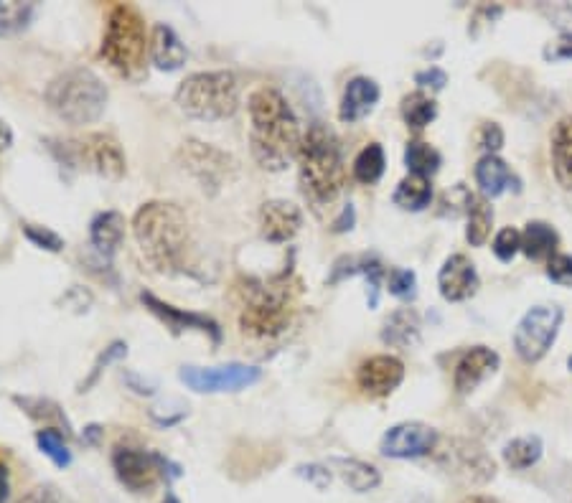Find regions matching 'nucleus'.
Here are the masks:
<instances>
[{
	"instance_id": "11",
	"label": "nucleus",
	"mask_w": 572,
	"mask_h": 503,
	"mask_svg": "<svg viewBox=\"0 0 572 503\" xmlns=\"http://www.w3.org/2000/svg\"><path fill=\"white\" fill-rule=\"evenodd\" d=\"M178 379L199 394L239 392L262 379L260 366L250 364H222V366H184Z\"/></svg>"
},
{
	"instance_id": "18",
	"label": "nucleus",
	"mask_w": 572,
	"mask_h": 503,
	"mask_svg": "<svg viewBox=\"0 0 572 503\" xmlns=\"http://www.w3.org/2000/svg\"><path fill=\"white\" fill-rule=\"evenodd\" d=\"M303 227V214L295 204L283 199L265 201L260 209V232L267 242H290Z\"/></svg>"
},
{
	"instance_id": "26",
	"label": "nucleus",
	"mask_w": 572,
	"mask_h": 503,
	"mask_svg": "<svg viewBox=\"0 0 572 503\" xmlns=\"http://www.w3.org/2000/svg\"><path fill=\"white\" fill-rule=\"evenodd\" d=\"M331 468L339 473L341 481L356 493H369V491H377L379 483H382V473H379L374 465L364 463V460H356V458H331L328 460Z\"/></svg>"
},
{
	"instance_id": "24",
	"label": "nucleus",
	"mask_w": 572,
	"mask_h": 503,
	"mask_svg": "<svg viewBox=\"0 0 572 503\" xmlns=\"http://www.w3.org/2000/svg\"><path fill=\"white\" fill-rule=\"evenodd\" d=\"M476 183L486 199H496V196H501L511 186L519 188V181L499 155H484L476 163Z\"/></svg>"
},
{
	"instance_id": "37",
	"label": "nucleus",
	"mask_w": 572,
	"mask_h": 503,
	"mask_svg": "<svg viewBox=\"0 0 572 503\" xmlns=\"http://www.w3.org/2000/svg\"><path fill=\"white\" fill-rule=\"evenodd\" d=\"M125 356H128V343H125V341H112L110 346H107V349L102 351L100 359L95 361V366H92L89 376L82 382L79 392H89V387H95L102 371H105L107 366L112 364V361H120V359H125Z\"/></svg>"
},
{
	"instance_id": "32",
	"label": "nucleus",
	"mask_w": 572,
	"mask_h": 503,
	"mask_svg": "<svg viewBox=\"0 0 572 503\" xmlns=\"http://www.w3.org/2000/svg\"><path fill=\"white\" fill-rule=\"evenodd\" d=\"M384 168H387V158H384V148L379 143H369L354 158V178L364 186H374L384 176Z\"/></svg>"
},
{
	"instance_id": "39",
	"label": "nucleus",
	"mask_w": 572,
	"mask_h": 503,
	"mask_svg": "<svg viewBox=\"0 0 572 503\" xmlns=\"http://www.w3.org/2000/svg\"><path fill=\"white\" fill-rule=\"evenodd\" d=\"M23 234L34 247L46 249V252H62L64 239L49 227H39V224H23Z\"/></svg>"
},
{
	"instance_id": "5",
	"label": "nucleus",
	"mask_w": 572,
	"mask_h": 503,
	"mask_svg": "<svg viewBox=\"0 0 572 503\" xmlns=\"http://www.w3.org/2000/svg\"><path fill=\"white\" fill-rule=\"evenodd\" d=\"M44 97L51 112L56 117H62L64 122H69V125H89V122H97L105 115L110 92L92 69L74 67L51 79Z\"/></svg>"
},
{
	"instance_id": "36",
	"label": "nucleus",
	"mask_w": 572,
	"mask_h": 503,
	"mask_svg": "<svg viewBox=\"0 0 572 503\" xmlns=\"http://www.w3.org/2000/svg\"><path fill=\"white\" fill-rule=\"evenodd\" d=\"M36 445H39L41 453L56 465V468H69L72 465V453L67 448V440L59 430L54 427H44V430L36 432Z\"/></svg>"
},
{
	"instance_id": "4",
	"label": "nucleus",
	"mask_w": 572,
	"mask_h": 503,
	"mask_svg": "<svg viewBox=\"0 0 572 503\" xmlns=\"http://www.w3.org/2000/svg\"><path fill=\"white\" fill-rule=\"evenodd\" d=\"M298 303V280L280 275L275 280L255 282L247 288L239 313V328L252 338H278L290 328Z\"/></svg>"
},
{
	"instance_id": "52",
	"label": "nucleus",
	"mask_w": 572,
	"mask_h": 503,
	"mask_svg": "<svg viewBox=\"0 0 572 503\" xmlns=\"http://www.w3.org/2000/svg\"><path fill=\"white\" fill-rule=\"evenodd\" d=\"M463 503H499L496 498H489V496H471V498H466Z\"/></svg>"
},
{
	"instance_id": "6",
	"label": "nucleus",
	"mask_w": 572,
	"mask_h": 503,
	"mask_svg": "<svg viewBox=\"0 0 572 503\" xmlns=\"http://www.w3.org/2000/svg\"><path fill=\"white\" fill-rule=\"evenodd\" d=\"M148 51L150 39L143 13L130 3H117L107 16V31L102 39V56L107 64L125 77H138Z\"/></svg>"
},
{
	"instance_id": "1",
	"label": "nucleus",
	"mask_w": 572,
	"mask_h": 503,
	"mask_svg": "<svg viewBox=\"0 0 572 503\" xmlns=\"http://www.w3.org/2000/svg\"><path fill=\"white\" fill-rule=\"evenodd\" d=\"M133 234L145 260L163 275H178L191 265V227L181 206L148 201L133 216Z\"/></svg>"
},
{
	"instance_id": "19",
	"label": "nucleus",
	"mask_w": 572,
	"mask_h": 503,
	"mask_svg": "<svg viewBox=\"0 0 572 503\" xmlns=\"http://www.w3.org/2000/svg\"><path fill=\"white\" fill-rule=\"evenodd\" d=\"M496 369H499V354L489 346H473L456 366V376H453L456 392L471 394L478 384H484L491 374H496Z\"/></svg>"
},
{
	"instance_id": "7",
	"label": "nucleus",
	"mask_w": 572,
	"mask_h": 503,
	"mask_svg": "<svg viewBox=\"0 0 572 503\" xmlns=\"http://www.w3.org/2000/svg\"><path fill=\"white\" fill-rule=\"evenodd\" d=\"M176 105L206 122L227 120L239 107V82L232 72H196L176 89Z\"/></svg>"
},
{
	"instance_id": "54",
	"label": "nucleus",
	"mask_w": 572,
	"mask_h": 503,
	"mask_svg": "<svg viewBox=\"0 0 572 503\" xmlns=\"http://www.w3.org/2000/svg\"><path fill=\"white\" fill-rule=\"evenodd\" d=\"M570 369H572V356H570Z\"/></svg>"
},
{
	"instance_id": "20",
	"label": "nucleus",
	"mask_w": 572,
	"mask_h": 503,
	"mask_svg": "<svg viewBox=\"0 0 572 503\" xmlns=\"http://www.w3.org/2000/svg\"><path fill=\"white\" fill-rule=\"evenodd\" d=\"M379 97H382V89L374 82L372 77H354L349 79L344 89V97H341V110L339 117L344 122H359L364 117H369L377 107Z\"/></svg>"
},
{
	"instance_id": "8",
	"label": "nucleus",
	"mask_w": 572,
	"mask_h": 503,
	"mask_svg": "<svg viewBox=\"0 0 572 503\" xmlns=\"http://www.w3.org/2000/svg\"><path fill=\"white\" fill-rule=\"evenodd\" d=\"M49 148L62 161V166L84 168L107 181L123 178L128 168L120 143L105 133H87L72 140H49Z\"/></svg>"
},
{
	"instance_id": "53",
	"label": "nucleus",
	"mask_w": 572,
	"mask_h": 503,
	"mask_svg": "<svg viewBox=\"0 0 572 503\" xmlns=\"http://www.w3.org/2000/svg\"><path fill=\"white\" fill-rule=\"evenodd\" d=\"M163 503H181V501H178V498L173 496V493H166V498H163Z\"/></svg>"
},
{
	"instance_id": "16",
	"label": "nucleus",
	"mask_w": 572,
	"mask_h": 503,
	"mask_svg": "<svg viewBox=\"0 0 572 503\" xmlns=\"http://www.w3.org/2000/svg\"><path fill=\"white\" fill-rule=\"evenodd\" d=\"M405 379V364L397 356L379 354L367 359L356 371V384L369 397H389Z\"/></svg>"
},
{
	"instance_id": "47",
	"label": "nucleus",
	"mask_w": 572,
	"mask_h": 503,
	"mask_svg": "<svg viewBox=\"0 0 572 503\" xmlns=\"http://www.w3.org/2000/svg\"><path fill=\"white\" fill-rule=\"evenodd\" d=\"M354 222H356V211H354V204H346L344 211H341V216L334 222V232L336 234H344L349 232V229H354Z\"/></svg>"
},
{
	"instance_id": "38",
	"label": "nucleus",
	"mask_w": 572,
	"mask_h": 503,
	"mask_svg": "<svg viewBox=\"0 0 572 503\" xmlns=\"http://www.w3.org/2000/svg\"><path fill=\"white\" fill-rule=\"evenodd\" d=\"M389 293L400 300H412L417 295V275L405 267H392L387 275Z\"/></svg>"
},
{
	"instance_id": "10",
	"label": "nucleus",
	"mask_w": 572,
	"mask_h": 503,
	"mask_svg": "<svg viewBox=\"0 0 572 503\" xmlns=\"http://www.w3.org/2000/svg\"><path fill=\"white\" fill-rule=\"evenodd\" d=\"M178 163L189 173L191 178H196L204 191L209 194H217L219 188L224 183H229V178L234 176L237 171V163L229 153L219 150L217 145H209V143H201V140H184V143L178 145V153H176Z\"/></svg>"
},
{
	"instance_id": "12",
	"label": "nucleus",
	"mask_w": 572,
	"mask_h": 503,
	"mask_svg": "<svg viewBox=\"0 0 572 503\" xmlns=\"http://www.w3.org/2000/svg\"><path fill=\"white\" fill-rule=\"evenodd\" d=\"M438 463L456 478L471 483H486L496 473L494 460L486 455L481 445L471 443V440H458V437L448 440L445 448L438 450Z\"/></svg>"
},
{
	"instance_id": "31",
	"label": "nucleus",
	"mask_w": 572,
	"mask_h": 503,
	"mask_svg": "<svg viewBox=\"0 0 572 503\" xmlns=\"http://www.w3.org/2000/svg\"><path fill=\"white\" fill-rule=\"evenodd\" d=\"M435 117H438V105L425 92H412L402 100V120L407 122V128L423 130Z\"/></svg>"
},
{
	"instance_id": "50",
	"label": "nucleus",
	"mask_w": 572,
	"mask_h": 503,
	"mask_svg": "<svg viewBox=\"0 0 572 503\" xmlns=\"http://www.w3.org/2000/svg\"><path fill=\"white\" fill-rule=\"evenodd\" d=\"M100 437H102V427L100 425H89L87 430L82 432V443L84 445H97V443H100Z\"/></svg>"
},
{
	"instance_id": "2",
	"label": "nucleus",
	"mask_w": 572,
	"mask_h": 503,
	"mask_svg": "<svg viewBox=\"0 0 572 503\" xmlns=\"http://www.w3.org/2000/svg\"><path fill=\"white\" fill-rule=\"evenodd\" d=\"M252 120V155L265 171H285L293 158H298L300 133L298 117L290 110L283 92L273 87H260L250 94Z\"/></svg>"
},
{
	"instance_id": "9",
	"label": "nucleus",
	"mask_w": 572,
	"mask_h": 503,
	"mask_svg": "<svg viewBox=\"0 0 572 503\" xmlns=\"http://www.w3.org/2000/svg\"><path fill=\"white\" fill-rule=\"evenodd\" d=\"M562 318H565V313H562L560 305L529 308L514 331V351H517L519 359L527 361V364H537V361L545 359L557 333H560Z\"/></svg>"
},
{
	"instance_id": "21",
	"label": "nucleus",
	"mask_w": 572,
	"mask_h": 503,
	"mask_svg": "<svg viewBox=\"0 0 572 503\" xmlns=\"http://www.w3.org/2000/svg\"><path fill=\"white\" fill-rule=\"evenodd\" d=\"M150 59L161 72H178L189 59V51L171 26L158 23L150 34Z\"/></svg>"
},
{
	"instance_id": "35",
	"label": "nucleus",
	"mask_w": 572,
	"mask_h": 503,
	"mask_svg": "<svg viewBox=\"0 0 572 503\" xmlns=\"http://www.w3.org/2000/svg\"><path fill=\"white\" fill-rule=\"evenodd\" d=\"M34 3L21 0H0V36H13L31 23Z\"/></svg>"
},
{
	"instance_id": "17",
	"label": "nucleus",
	"mask_w": 572,
	"mask_h": 503,
	"mask_svg": "<svg viewBox=\"0 0 572 503\" xmlns=\"http://www.w3.org/2000/svg\"><path fill=\"white\" fill-rule=\"evenodd\" d=\"M478 272L476 265L466 255H450L443 262L438 275V288L448 303H463L478 290Z\"/></svg>"
},
{
	"instance_id": "46",
	"label": "nucleus",
	"mask_w": 572,
	"mask_h": 503,
	"mask_svg": "<svg viewBox=\"0 0 572 503\" xmlns=\"http://www.w3.org/2000/svg\"><path fill=\"white\" fill-rule=\"evenodd\" d=\"M18 503H59V493H56L54 486H36Z\"/></svg>"
},
{
	"instance_id": "41",
	"label": "nucleus",
	"mask_w": 572,
	"mask_h": 503,
	"mask_svg": "<svg viewBox=\"0 0 572 503\" xmlns=\"http://www.w3.org/2000/svg\"><path fill=\"white\" fill-rule=\"evenodd\" d=\"M547 277L562 288H572V255H555L547 260Z\"/></svg>"
},
{
	"instance_id": "29",
	"label": "nucleus",
	"mask_w": 572,
	"mask_h": 503,
	"mask_svg": "<svg viewBox=\"0 0 572 503\" xmlns=\"http://www.w3.org/2000/svg\"><path fill=\"white\" fill-rule=\"evenodd\" d=\"M13 399H16L18 407H21L28 417H34L36 422H44L46 427H54V430L59 432L72 430L62 407L56 402H51V399H41V397H13Z\"/></svg>"
},
{
	"instance_id": "30",
	"label": "nucleus",
	"mask_w": 572,
	"mask_h": 503,
	"mask_svg": "<svg viewBox=\"0 0 572 503\" xmlns=\"http://www.w3.org/2000/svg\"><path fill=\"white\" fill-rule=\"evenodd\" d=\"M542 450H545V445H542V440H539L537 435L517 437V440L506 443L504 463L509 465L511 470H527V468H532V465L539 463V458H542Z\"/></svg>"
},
{
	"instance_id": "3",
	"label": "nucleus",
	"mask_w": 572,
	"mask_h": 503,
	"mask_svg": "<svg viewBox=\"0 0 572 503\" xmlns=\"http://www.w3.org/2000/svg\"><path fill=\"white\" fill-rule=\"evenodd\" d=\"M298 181L311 204L326 206L344 191L346 166L341 140L326 122H313L298 150Z\"/></svg>"
},
{
	"instance_id": "25",
	"label": "nucleus",
	"mask_w": 572,
	"mask_h": 503,
	"mask_svg": "<svg viewBox=\"0 0 572 503\" xmlns=\"http://www.w3.org/2000/svg\"><path fill=\"white\" fill-rule=\"evenodd\" d=\"M382 341L395 349H410L420 341V318L415 310L400 308L384 321L382 326Z\"/></svg>"
},
{
	"instance_id": "45",
	"label": "nucleus",
	"mask_w": 572,
	"mask_h": 503,
	"mask_svg": "<svg viewBox=\"0 0 572 503\" xmlns=\"http://www.w3.org/2000/svg\"><path fill=\"white\" fill-rule=\"evenodd\" d=\"M415 82L420 84V87H430L438 92V89H443L445 84H448V74L438 67H430V69H423V72H417Z\"/></svg>"
},
{
	"instance_id": "51",
	"label": "nucleus",
	"mask_w": 572,
	"mask_h": 503,
	"mask_svg": "<svg viewBox=\"0 0 572 503\" xmlns=\"http://www.w3.org/2000/svg\"><path fill=\"white\" fill-rule=\"evenodd\" d=\"M13 145V133L6 122L0 120V150H8Z\"/></svg>"
},
{
	"instance_id": "14",
	"label": "nucleus",
	"mask_w": 572,
	"mask_h": 503,
	"mask_svg": "<svg viewBox=\"0 0 572 503\" xmlns=\"http://www.w3.org/2000/svg\"><path fill=\"white\" fill-rule=\"evenodd\" d=\"M112 468H115L117 481L123 483L133 493H148L161 478V465L158 453H145V450L120 445L112 453Z\"/></svg>"
},
{
	"instance_id": "34",
	"label": "nucleus",
	"mask_w": 572,
	"mask_h": 503,
	"mask_svg": "<svg viewBox=\"0 0 572 503\" xmlns=\"http://www.w3.org/2000/svg\"><path fill=\"white\" fill-rule=\"evenodd\" d=\"M491 224H494V211H491V206L486 204V199L473 196L471 206H468V244H471V247H481V244L489 239Z\"/></svg>"
},
{
	"instance_id": "49",
	"label": "nucleus",
	"mask_w": 572,
	"mask_h": 503,
	"mask_svg": "<svg viewBox=\"0 0 572 503\" xmlns=\"http://www.w3.org/2000/svg\"><path fill=\"white\" fill-rule=\"evenodd\" d=\"M8 493H11V478H8V465L0 463V503L8 501Z\"/></svg>"
},
{
	"instance_id": "13",
	"label": "nucleus",
	"mask_w": 572,
	"mask_h": 503,
	"mask_svg": "<svg viewBox=\"0 0 572 503\" xmlns=\"http://www.w3.org/2000/svg\"><path fill=\"white\" fill-rule=\"evenodd\" d=\"M438 430L425 422H400V425L389 427L384 432L382 443H379V453L384 458L397 460H412L430 455L438 448Z\"/></svg>"
},
{
	"instance_id": "15",
	"label": "nucleus",
	"mask_w": 572,
	"mask_h": 503,
	"mask_svg": "<svg viewBox=\"0 0 572 503\" xmlns=\"http://www.w3.org/2000/svg\"><path fill=\"white\" fill-rule=\"evenodd\" d=\"M140 300H143L145 308H148L158 321L166 323V328H171L173 333L199 331L206 333V336H212L214 343L222 341V328H219V323L212 321L209 316H201V313H194V310L176 308V305L156 298L153 293H140Z\"/></svg>"
},
{
	"instance_id": "48",
	"label": "nucleus",
	"mask_w": 572,
	"mask_h": 503,
	"mask_svg": "<svg viewBox=\"0 0 572 503\" xmlns=\"http://www.w3.org/2000/svg\"><path fill=\"white\" fill-rule=\"evenodd\" d=\"M125 382H128V387L133 389L135 394H143V397H150V394L156 392V387L148 382H143V379H138L135 374H125Z\"/></svg>"
},
{
	"instance_id": "33",
	"label": "nucleus",
	"mask_w": 572,
	"mask_h": 503,
	"mask_svg": "<svg viewBox=\"0 0 572 503\" xmlns=\"http://www.w3.org/2000/svg\"><path fill=\"white\" fill-rule=\"evenodd\" d=\"M440 153L433 148L430 143H425V140H410L405 148V166L410 168V173H415V176H423V178H430L435 171L440 168Z\"/></svg>"
},
{
	"instance_id": "44",
	"label": "nucleus",
	"mask_w": 572,
	"mask_h": 503,
	"mask_svg": "<svg viewBox=\"0 0 572 503\" xmlns=\"http://www.w3.org/2000/svg\"><path fill=\"white\" fill-rule=\"evenodd\" d=\"M298 476L306 478L308 483H313L318 491L328 488V483H331V470L323 468V465H300Z\"/></svg>"
},
{
	"instance_id": "27",
	"label": "nucleus",
	"mask_w": 572,
	"mask_h": 503,
	"mask_svg": "<svg viewBox=\"0 0 572 503\" xmlns=\"http://www.w3.org/2000/svg\"><path fill=\"white\" fill-rule=\"evenodd\" d=\"M392 201H395V206H400L402 211L428 209L430 201H433V186H430V178L415 176V173L405 176L400 183H397L395 194H392Z\"/></svg>"
},
{
	"instance_id": "28",
	"label": "nucleus",
	"mask_w": 572,
	"mask_h": 503,
	"mask_svg": "<svg viewBox=\"0 0 572 503\" xmlns=\"http://www.w3.org/2000/svg\"><path fill=\"white\" fill-rule=\"evenodd\" d=\"M560 237L547 222H529L522 232V252L529 260H550L555 257V249Z\"/></svg>"
},
{
	"instance_id": "43",
	"label": "nucleus",
	"mask_w": 572,
	"mask_h": 503,
	"mask_svg": "<svg viewBox=\"0 0 572 503\" xmlns=\"http://www.w3.org/2000/svg\"><path fill=\"white\" fill-rule=\"evenodd\" d=\"M547 61H572V34H562L545 49Z\"/></svg>"
},
{
	"instance_id": "23",
	"label": "nucleus",
	"mask_w": 572,
	"mask_h": 503,
	"mask_svg": "<svg viewBox=\"0 0 572 503\" xmlns=\"http://www.w3.org/2000/svg\"><path fill=\"white\" fill-rule=\"evenodd\" d=\"M89 239L100 255L112 257L125 239V216L120 211H102L89 224Z\"/></svg>"
},
{
	"instance_id": "22",
	"label": "nucleus",
	"mask_w": 572,
	"mask_h": 503,
	"mask_svg": "<svg viewBox=\"0 0 572 503\" xmlns=\"http://www.w3.org/2000/svg\"><path fill=\"white\" fill-rule=\"evenodd\" d=\"M552 171L565 191H572V115L557 120L550 140Z\"/></svg>"
},
{
	"instance_id": "40",
	"label": "nucleus",
	"mask_w": 572,
	"mask_h": 503,
	"mask_svg": "<svg viewBox=\"0 0 572 503\" xmlns=\"http://www.w3.org/2000/svg\"><path fill=\"white\" fill-rule=\"evenodd\" d=\"M517 252H522V232H517L514 227L501 229L494 239V255L501 262H511Z\"/></svg>"
},
{
	"instance_id": "42",
	"label": "nucleus",
	"mask_w": 572,
	"mask_h": 503,
	"mask_svg": "<svg viewBox=\"0 0 572 503\" xmlns=\"http://www.w3.org/2000/svg\"><path fill=\"white\" fill-rule=\"evenodd\" d=\"M476 143L478 148L486 150V155H494L496 150L504 145V133H501V128L496 122H486V125H481V130H478Z\"/></svg>"
}]
</instances>
